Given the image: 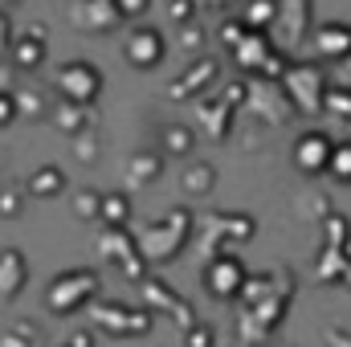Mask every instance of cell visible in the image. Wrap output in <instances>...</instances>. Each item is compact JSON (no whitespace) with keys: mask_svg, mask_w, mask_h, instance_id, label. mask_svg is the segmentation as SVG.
Masks as SVG:
<instances>
[{"mask_svg":"<svg viewBox=\"0 0 351 347\" xmlns=\"http://www.w3.org/2000/svg\"><path fill=\"white\" fill-rule=\"evenodd\" d=\"M298 290V278L290 265L265 270V274H250L245 290H241V311H237V339L245 347H265L269 331L286 319L290 298Z\"/></svg>","mask_w":351,"mask_h":347,"instance_id":"obj_1","label":"cell"},{"mask_svg":"<svg viewBox=\"0 0 351 347\" xmlns=\"http://www.w3.org/2000/svg\"><path fill=\"white\" fill-rule=\"evenodd\" d=\"M192 237H196V213L188 204H172L164 217L147 221L135 233V246H139V254H143L147 265H168V261H176L188 250Z\"/></svg>","mask_w":351,"mask_h":347,"instance_id":"obj_2","label":"cell"},{"mask_svg":"<svg viewBox=\"0 0 351 347\" xmlns=\"http://www.w3.org/2000/svg\"><path fill=\"white\" fill-rule=\"evenodd\" d=\"M98 294H102V274L94 265H70L45 286V311L58 319H70V315L86 311Z\"/></svg>","mask_w":351,"mask_h":347,"instance_id":"obj_3","label":"cell"},{"mask_svg":"<svg viewBox=\"0 0 351 347\" xmlns=\"http://www.w3.org/2000/svg\"><path fill=\"white\" fill-rule=\"evenodd\" d=\"M90 331L94 335H110V339H135L147 335L156 327V315L139 302H119V298H94L86 307Z\"/></svg>","mask_w":351,"mask_h":347,"instance_id":"obj_4","label":"cell"},{"mask_svg":"<svg viewBox=\"0 0 351 347\" xmlns=\"http://www.w3.org/2000/svg\"><path fill=\"white\" fill-rule=\"evenodd\" d=\"M200 225V261L217 258V254H229V246H245L258 237V221L250 213H233V208H213L204 217H196Z\"/></svg>","mask_w":351,"mask_h":347,"instance_id":"obj_5","label":"cell"},{"mask_svg":"<svg viewBox=\"0 0 351 347\" xmlns=\"http://www.w3.org/2000/svg\"><path fill=\"white\" fill-rule=\"evenodd\" d=\"M278 86L286 90L290 106L298 115H323V98L331 86V74L319 66V62H290V70L282 74Z\"/></svg>","mask_w":351,"mask_h":347,"instance_id":"obj_6","label":"cell"},{"mask_svg":"<svg viewBox=\"0 0 351 347\" xmlns=\"http://www.w3.org/2000/svg\"><path fill=\"white\" fill-rule=\"evenodd\" d=\"M94 250H98V258L106 261L119 278H127V282H143L152 270H147V261L139 254V246H135V233L131 229H102L98 233V241H94Z\"/></svg>","mask_w":351,"mask_h":347,"instance_id":"obj_7","label":"cell"},{"mask_svg":"<svg viewBox=\"0 0 351 347\" xmlns=\"http://www.w3.org/2000/svg\"><path fill=\"white\" fill-rule=\"evenodd\" d=\"M245 282H250V265L237 258L233 250L200 261V286H204V294H213L217 302H237L241 290H245Z\"/></svg>","mask_w":351,"mask_h":347,"instance_id":"obj_8","label":"cell"},{"mask_svg":"<svg viewBox=\"0 0 351 347\" xmlns=\"http://www.w3.org/2000/svg\"><path fill=\"white\" fill-rule=\"evenodd\" d=\"M139 307H147L152 315H168L180 335L196 323V307H192L176 286H168L160 274H147V278L139 282Z\"/></svg>","mask_w":351,"mask_h":347,"instance_id":"obj_9","label":"cell"},{"mask_svg":"<svg viewBox=\"0 0 351 347\" xmlns=\"http://www.w3.org/2000/svg\"><path fill=\"white\" fill-rule=\"evenodd\" d=\"M106 86V78H102V70L86 62V58H78V62H62L58 70H53V90L62 94V102H74V106H94L98 102V94Z\"/></svg>","mask_w":351,"mask_h":347,"instance_id":"obj_10","label":"cell"},{"mask_svg":"<svg viewBox=\"0 0 351 347\" xmlns=\"http://www.w3.org/2000/svg\"><path fill=\"white\" fill-rule=\"evenodd\" d=\"M311 25H315V0H278V16H274V29H269L274 49L294 58V49L306 41Z\"/></svg>","mask_w":351,"mask_h":347,"instance_id":"obj_11","label":"cell"},{"mask_svg":"<svg viewBox=\"0 0 351 347\" xmlns=\"http://www.w3.org/2000/svg\"><path fill=\"white\" fill-rule=\"evenodd\" d=\"M241 115H254L265 127H286V123H294L298 110L290 106L286 90L278 86V82H250V98H245Z\"/></svg>","mask_w":351,"mask_h":347,"instance_id":"obj_12","label":"cell"},{"mask_svg":"<svg viewBox=\"0 0 351 347\" xmlns=\"http://www.w3.org/2000/svg\"><path fill=\"white\" fill-rule=\"evenodd\" d=\"M123 58H127L131 70H156L168 58V37L156 25H135L123 41Z\"/></svg>","mask_w":351,"mask_h":347,"instance_id":"obj_13","label":"cell"},{"mask_svg":"<svg viewBox=\"0 0 351 347\" xmlns=\"http://www.w3.org/2000/svg\"><path fill=\"white\" fill-rule=\"evenodd\" d=\"M217 82H221V62H217V58H196L172 86H168V98H172V102H196V98L213 94Z\"/></svg>","mask_w":351,"mask_h":347,"instance_id":"obj_14","label":"cell"},{"mask_svg":"<svg viewBox=\"0 0 351 347\" xmlns=\"http://www.w3.org/2000/svg\"><path fill=\"white\" fill-rule=\"evenodd\" d=\"M331 147H335V139L327 135V131H302L298 139H294V147H290V160H294V168L302 176H327V160H331Z\"/></svg>","mask_w":351,"mask_h":347,"instance_id":"obj_15","label":"cell"},{"mask_svg":"<svg viewBox=\"0 0 351 347\" xmlns=\"http://www.w3.org/2000/svg\"><path fill=\"white\" fill-rule=\"evenodd\" d=\"M70 25L82 29V33H114V29L127 25V16L114 0H78L70 8Z\"/></svg>","mask_w":351,"mask_h":347,"instance_id":"obj_16","label":"cell"},{"mask_svg":"<svg viewBox=\"0 0 351 347\" xmlns=\"http://www.w3.org/2000/svg\"><path fill=\"white\" fill-rule=\"evenodd\" d=\"M192 119H196V127H200L213 143H225V139L233 135L237 110H233V106H225L217 94H204V98H196V102H192Z\"/></svg>","mask_w":351,"mask_h":347,"instance_id":"obj_17","label":"cell"},{"mask_svg":"<svg viewBox=\"0 0 351 347\" xmlns=\"http://www.w3.org/2000/svg\"><path fill=\"white\" fill-rule=\"evenodd\" d=\"M311 45H315V58H319V62H331V66L348 62L351 58V25H343V21L319 25V29L311 33Z\"/></svg>","mask_w":351,"mask_h":347,"instance_id":"obj_18","label":"cell"},{"mask_svg":"<svg viewBox=\"0 0 351 347\" xmlns=\"http://www.w3.org/2000/svg\"><path fill=\"white\" fill-rule=\"evenodd\" d=\"M233 62H237V70H241V78H258L262 74V66H265V58L274 53V41H269V33H245L233 49Z\"/></svg>","mask_w":351,"mask_h":347,"instance_id":"obj_19","label":"cell"},{"mask_svg":"<svg viewBox=\"0 0 351 347\" xmlns=\"http://www.w3.org/2000/svg\"><path fill=\"white\" fill-rule=\"evenodd\" d=\"M29 286V258L21 250H0V302H12L21 298Z\"/></svg>","mask_w":351,"mask_h":347,"instance_id":"obj_20","label":"cell"},{"mask_svg":"<svg viewBox=\"0 0 351 347\" xmlns=\"http://www.w3.org/2000/svg\"><path fill=\"white\" fill-rule=\"evenodd\" d=\"M8 58H12V70H21V74H37V70L45 66V58H49V41L25 37V33H12Z\"/></svg>","mask_w":351,"mask_h":347,"instance_id":"obj_21","label":"cell"},{"mask_svg":"<svg viewBox=\"0 0 351 347\" xmlns=\"http://www.w3.org/2000/svg\"><path fill=\"white\" fill-rule=\"evenodd\" d=\"M53 127L70 139L86 135V131H98V110L94 106H74V102H58L53 106Z\"/></svg>","mask_w":351,"mask_h":347,"instance_id":"obj_22","label":"cell"},{"mask_svg":"<svg viewBox=\"0 0 351 347\" xmlns=\"http://www.w3.org/2000/svg\"><path fill=\"white\" fill-rule=\"evenodd\" d=\"M180 188H184L188 200L208 196V192L217 188V168H213L208 160H188V164L180 168Z\"/></svg>","mask_w":351,"mask_h":347,"instance_id":"obj_23","label":"cell"},{"mask_svg":"<svg viewBox=\"0 0 351 347\" xmlns=\"http://www.w3.org/2000/svg\"><path fill=\"white\" fill-rule=\"evenodd\" d=\"M62 192H66V172H62L58 164H41V168H33L29 180H25V196L53 200V196H62Z\"/></svg>","mask_w":351,"mask_h":347,"instance_id":"obj_24","label":"cell"},{"mask_svg":"<svg viewBox=\"0 0 351 347\" xmlns=\"http://www.w3.org/2000/svg\"><path fill=\"white\" fill-rule=\"evenodd\" d=\"M131 217H135V208H131L127 192H102V200H98L102 229H131Z\"/></svg>","mask_w":351,"mask_h":347,"instance_id":"obj_25","label":"cell"},{"mask_svg":"<svg viewBox=\"0 0 351 347\" xmlns=\"http://www.w3.org/2000/svg\"><path fill=\"white\" fill-rule=\"evenodd\" d=\"M127 184L131 188H143V184H156L160 172H164V156L160 152H135L131 160H127Z\"/></svg>","mask_w":351,"mask_h":347,"instance_id":"obj_26","label":"cell"},{"mask_svg":"<svg viewBox=\"0 0 351 347\" xmlns=\"http://www.w3.org/2000/svg\"><path fill=\"white\" fill-rule=\"evenodd\" d=\"M192 147H196V135H192V127H184V123H168V127L160 131V156L188 160V156H192Z\"/></svg>","mask_w":351,"mask_h":347,"instance_id":"obj_27","label":"cell"},{"mask_svg":"<svg viewBox=\"0 0 351 347\" xmlns=\"http://www.w3.org/2000/svg\"><path fill=\"white\" fill-rule=\"evenodd\" d=\"M237 16H241V25L250 33H269L274 29V16H278V0H245Z\"/></svg>","mask_w":351,"mask_h":347,"instance_id":"obj_28","label":"cell"},{"mask_svg":"<svg viewBox=\"0 0 351 347\" xmlns=\"http://www.w3.org/2000/svg\"><path fill=\"white\" fill-rule=\"evenodd\" d=\"M348 265H351V250H319V258H315V278H319V282H343Z\"/></svg>","mask_w":351,"mask_h":347,"instance_id":"obj_29","label":"cell"},{"mask_svg":"<svg viewBox=\"0 0 351 347\" xmlns=\"http://www.w3.org/2000/svg\"><path fill=\"white\" fill-rule=\"evenodd\" d=\"M319 225H323V250H351V221L343 213H327Z\"/></svg>","mask_w":351,"mask_h":347,"instance_id":"obj_30","label":"cell"},{"mask_svg":"<svg viewBox=\"0 0 351 347\" xmlns=\"http://www.w3.org/2000/svg\"><path fill=\"white\" fill-rule=\"evenodd\" d=\"M12 98H16V119H45V106H49V98L41 94V86L12 90Z\"/></svg>","mask_w":351,"mask_h":347,"instance_id":"obj_31","label":"cell"},{"mask_svg":"<svg viewBox=\"0 0 351 347\" xmlns=\"http://www.w3.org/2000/svg\"><path fill=\"white\" fill-rule=\"evenodd\" d=\"M0 347H37V319H16L0 331Z\"/></svg>","mask_w":351,"mask_h":347,"instance_id":"obj_32","label":"cell"},{"mask_svg":"<svg viewBox=\"0 0 351 347\" xmlns=\"http://www.w3.org/2000/svg\"><path fill=\"white\" fill-rule=\"evenodd\" d=\"M327 176L335 184H351V139H335L331 160H327Z\"/></svg>","mask_w":351,"mask_h":347,"instance_id":"obj_33","label":"cell"},{"mask_svg":"<svg viewBox=\"0 0 351 347\" xmlns=\"http://www.w3.org/2000/svg\"><path fill=\"white\" fill-rule=\"evenodd\" d=\"M323 115L339 119V123H351V90L343 86H327V98H323Z\"/></svg>","mask_w":351,"mask_h":347,"instance_id":"obj_34","label":"cell"},{"mask_svg":"<svg viewBox=\"0 0 351 347\" xmlns=\"http://www.w3.org/2000/svg\"><path fill=\"white\" fill-rule=\"evenodd\" d=\"M225 106H233V110H241L245 106V98H250V78H221V94H217Z\"/></svg>","mask_w":351,"mask_h":347,"instance_id":"obj_35","label":"cell"},{"mask_svg":"<svg viewBox=\"0 0 351 347\" xmlns=\"http://www.w3.org/2000/svg\"><path fill=\"white\" fill-rule=\"evenodd\" d=\"M98 200H102V192H98V188H78V192H74L70 213H74L78 221H98Z\"/></svg>","mask_w":351,"mask_h":347,"instance_id":"obj_36","label":"cell"},{"mask_svg":"<svg viewBox=\"0 0 351 347\" xmlns=\"http://www.w3.org/2000/svg\"><path fill=\"white\" fill-rule=\"evenodd\" d=\"M204 41H208V29H204L200 21H192V25H184V29H180L176 49H184V53H200V49H204Z\"/></svg>","mask_w":351,"mask_h":347,"instance_id":"obj_37","label":"cell"},{"mask_svg":"<svg viewBox=\"0 0 351 347\" xmlns=\"http://www.w3.org/2000/svg\"><path fill=\"white\" fill-rule=\"evenodd\" d=\"M70 152H74V160H78V164H94V160L102 156V139H98V131L78 135V139L70 143Z\"/></svg>","mask_w":351,"mask_h":347,"instance_id":"obj_38","label":"cell"},{"mask_svg":"<svg viewBox=\"0 0 351 347\" xmlns=\"http://www.w3.org/2000/svg\"><path fill=\"white\" fill-rule=\"evenodd\" d=\"M245 33H250V29L241 25V16H237V12H225V21L217 25V41H225V49H233Z\"/></svg>","mask_w":351,"mask_h":347,"instance_id":"obj_39","label":"cell"},{"mask_svg":"<svg viewBox=\"0 0 351 347\" xmlns=\"http://www.w3.org/2000/svg\"><path fill=\"white\" fill-rule=\"evenodd\" d=\"M25 213V188H0V221H12Z\"/></svg>","mask_w":351,"mask_h":347,"instance_id":"obj_40","label":"cell"},{"mask_svg":"<svg viewBox=\"0 0 351 347\" xmlns=\"http://www.w3.org/2000/svg\"><path fill=\"white\" fill-rule=\"evenodd\" d=\"M184 347H217V327L196 319V323L184 331Z\"/></svg>","mask_w":351,"mask_h":347,"instance_id":"obj_41","label":"cell"},{"mask_svg":"<svg viewBox=\"0 0 351 347\" xmlns=\"http://www.w3.org/2000/svg\"><path fill=\"white\" fill-rule=\"evenodd\" d=\"M164 12H168V21H172L176 29H184V25L196 21V0H168Z\"/></svg>","mask_w":351,"mask_h":347,"instance_id":"obj_42","label":"cell"},{"mask_svg":"<svg viewBox=\"0 0 351 347\" xmlns=\"http://www.w3.org/2000/svg\"><path fill=\"white\" fill-rule=\"evenodd\" d=\"M16 123V98L12 90H0V127H12Z\"/></svg>","mask_w":351,"mask_h":347,"instance_id":"obj_43","label":"cell"},{"mask_svg":"<svg viewBox=\"0 0 351 347\" xmlns=\"http://www.w3.org/2000/svg\"><path fill=\"white\" fill-rule=\"evenodd\" d=\"M306 204H311V208H302V213H306V217H311V221H323V217H327V213H335V208H331V200H327V196H311V200H306Z\"/></svg>","mask_w":351,"mask_h":347,"instance_id":"obj_44","label":"cell"},{"mask_svg":"<svg viewBox=\"0 0 351 347\" xmlns=\"http://www.w3.org/2000/svg\"><path fill=\"white\" fill-rule=\"evenodd\" d=\"M8 45H12V16L0 8V58L8 53Z\"/></svg>","mask_w":351,"mask_h":347,"instance_id":"obj_45","label":"cell"},{"mask_svg":"<svg viewBox=\"0 0 351 347\" xmlns=\"http://www.w3.org/2000/svg\"><path fill=\"white\" fill-rule=\"evenodd\" d=\"M114 4L123 8V16H127V21H131V16H143V12L152 8V0H114Z\"/></svg>","mask_w":351,"mask_h":347,"instance_id":"obj_46","label":"cell"},{"mask_svg":"<svg viewBox=\"0 0 351 347\" xmlns=\"http://www.w3.org/2000/svg\"><path fill=\"white\" fill-rule=\"evenodd\" d=\"M331 86H343V90H351V58H348V62H339V66H335V78H331Z\"/></svg>","mask_w":351,"mask_h":347,"instance_id":"obj_47","label":"cell"},{"mask_svg":"<svg viewBox=\"0 0 351 347\" xmlns=\"http://www.w3.org/2000/svg\"><path fill=\"white\" fill-rule=\"evenodd\" d=\"M327 347H351V331L348 327H331L327 331Z\"/></svg>","mask_w":351,"mask_h":347,"instance_id":"obj_48","label":"cell"},{"mask_svg":"<svg viewBox=\"0 0 351 347\" xmlns=\"http://www.w3.org/2000/svg\"><path fill=\"white\" fill-rule=\"evenodd\" d=\"M58 347H94V331H78V335H66Z\"/></svg>","mask_w":351,"mask_h":347,"instance_id":"obj_49","label":"cell"},{"mask_svg":"<svg viewBox=\"0 0 351 347\" xmlns=\"http://www.w3.org/2000/svg\"><path fill=\"white\" fill-rule=\"evenodd\" d=\"M21 33H25V37H37V41H49V25H41V21H29Z\"/></svg>","mask_w":351,"mask_h":347,"instance_id":"obj_50","label":"cell"},{"mask_svg":"<svg viewBox=\"0 0 351 347\" xmlns=\"http://www.w3.org/2000/svg\"><path fill=\"white\" fill-rule=\"evenodd\" d=\"M200 4H204V8H217V12H229V8H233V0H196V8H200Z\"/></svg>","mask_w":351,"mask_h":347,"instance_id":"obj_51","label":"cell"},{"mask_svg":"<svg viewBox=\"0 0 351 347\" xmlns=\"http://www.w3.org/2000/svg\"><path fill=\"white\" fill-rule=\"evenodd\" d=\"M8 4H16V0H0V8H4V12H8Z\"/></svg>","mask_w":351,"mask_h":347,"instance_id":"obj_52","label":"cell"}]
</instances>
